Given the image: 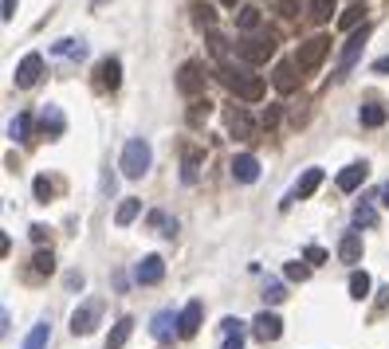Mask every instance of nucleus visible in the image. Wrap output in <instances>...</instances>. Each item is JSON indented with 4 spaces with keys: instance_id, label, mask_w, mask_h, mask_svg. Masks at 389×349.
<instances>
[{
    "instance_id": "5701e85b",
    "label": "nucleus",
    "mask_w": 389,
    "mask_h": 349,
    "mask_svg": "<svg viewBox=\"0 0 389 349\" xmlns=\"http://www.w3.org/2000/svg\"><path fill=\"white\" fill-rule=\"evenodd\" d=\"M386 118H389V110L381 106V102H365V106L358 110V122L370 126V130H374V126H386Z\"/></svg>"
},
{
    "instance_id": "c03bdc74",
    "label": "nucleus",
    "mask_w": 389,
    "mask_h": 349,
    "mask_svg": "<svg viewBox=\"0 0 389 349\" xmlns=\"http://www.w3.org/2000/svg\"><path fill=\"white\" fill-rule=\"evenodd\" d=\"M16 4H20V0H4V12H0V16H4V20H12V16H16Z\"/></svg>"
},
{
    "instance_id": "1a4fd4ad",
    "label": "nucleus",
    "mask_w": 389,
    "mask_h": 349,
    "mask_svg": "<svg viewBox=\"0 0 389 349\" xmlns=\"http://www.w3.org/2000/svg\"><path fill=\"white\" fill-rule=\"evenodd\" d=\"M224 122H228V133L232 138H240V142H252V133H255V122L252 114L244 106H228V114H224Z\"/></svg>"
},
{
    "instance_id": "09e8293b",
    "label": "nucleus",
    "mask_w": 389,
    "mask_h": 349,
    "mask_svg": "<svg viewBox=\"0 0 389 349\" xmlns=\"http://www.w3.org/2000/svg\"><path fill=\"white\" fill-rule=\"evenodd\" d=\"M354 4H362V0H354Z\"/></svg>"
},
{
    "instance_id": "20e7f679",
    "label": "nucleus",
    "mask_w": 389,
    "mask_h": 349,
    "mask_svg": "<svg viewBox=\"0 0 389 349\" xmlns=\"http://www.w3.org/2000/svg\"><path fill=\"white\" fill-rule=\"evenodd\" d=\"M208 83V67L201 59H185L181 71H177V91H181L185 98H197L201 91H205Z\"/></svg>"
},
{
    "instance_id": "6ab92c4d",
    "label": "nucleus",
    "mask_w": 389,
    "mask_h": 349,
    "mask_svg": "<svg viewBox=\"0 0 389 349\" xmlns=\"http://www.w3.org/2000/svg\"><path fill=\"white\" fill-rule=\"evenodd\" d=\"M365 173H370V169H365V161H354V165H346V169L338 173V189H342V193H354V189H362Z\"/></svg>"
},
{
    "instance_id": "f03ea898",
    "label": "nucleus",
    "mask_w": 389,
    "mask_h": 349,
    "mask_svg": "<svg viewBox=\"0 0 389 349\" xmlns=\"http://www.w3.org/2000/svg\"><path fill=\"white\" fill-rule=\"evenodd\" d=\"M150 161H154L150 142H146V138H130V142H126V149H122V177L138 181V177L150 169Z\"/></svg>"
},
{
    "instance_id": "a878e982",
    "label": "nucleus",
    "mask_w": 389,
    "mask_h": 349,
    "mask_svg": "<svg viewBox=\"0 0 389 349\" xmlns=\"http://www.w3.org/2000/svg\"><path fill=\"white\" fill-rule=\"evenodd\" d=\"M48 337H51V326H48V322H36V326H32V334L24 337V346H20V349H48Z\"/></svg>"
},
{
    "instance_id": "6e6552de",
    "label": "nucleus",
    "mask_w": 389,
    "mask_h": 349,
    "mask_svg": "<svg viewBox=\"0 0 389 349\" xmlns=\"http://www.w3.org/2000/svg\"><path fill=\"white\" fill-rule=\"evenodd\" d=\"M318 185H323V169H307L303 177H299V185H295L291 193H287V196H283V200H280V208H291L295 200H307V196L315 193Z\"/></svg>"
},
{
    "instance_id": "a19ab883",
    "label": "nucleus",
    "mask_w": 389,
    "mask_h": 349,
    "mask_svg": "<svg viewBox=\"0 0 389 349\" xmlns=\"http://www.w3.org/2000/svg\"><path fill=\"white\" fill-rule=\"evenodd\" d=\"M275 122H280V106H268L264 110V130H271Z\"/></svg>"
},
{
    "instance_id": "2f4dec72",
    "label": "nucleus",
    "mask_w": 389,
    "mask_h": 349,
    "mask_svg": "<svg viewBox=\"0 0 389 349\" xmlns=\"http://www.w3.org/2000/svg\"><path fill=\"white\" fill-rule=\"evenodd\" d=\"M28 130H32V114H16V118L8 122V138H16V142H24Z\"/></svg>"
},
{
    "instance_id": "dca6fc26",
    "label": "nucleus",
    "mask_w": 389,
    "mask_h": 349,
    "mask_svg": "<svg viewBox=\"0 0 389 349\" xmlns=\"http://www.w3.org/2000/svg\"><path fill=\"white\" fill-rule=\"evenodd\" d=\"M201 318H205V302L193 299L189 306L181 310V337H197V330H201Z\"/></svg>"
},
{
    "instance_id": "aec40b11",
    "label": "nucleus",
    "mask_w": 389,
    "mask_h": 349,
    "mask_svg": "<svg viewBox=\"0 0 389 349\" xmlns=\"http://www.w3.org/2000/svg\"><path fill=\"white\" fill-rule=\"evenodd\" d=\"M271 83H275V91H280V95H291L295 86H299V79H295V59L291 63H280V67H275V75H271Z\"/></svg>"
},
{
    "instance_id": "72a5a7b5",
    "label": "nucleus",
    "mask_w": 389,
    "mask_h": 349,
    "mask_svg": "<svg viewBox=\"0 0 389 349\" xmlns=\"http://www.w3.org/2000/svg\"><path fill=\"white\" fill-rule=\"evenodd\" d=\"M197 165H201V153H197V149H185V165H181V181L185 185L197 181Z\"/></svg>"
},
{
    "instance_id": "cd10ccee",
    "label": "nucleus",
    "mask_w": 389,
    "mask_h": 349,
    "mask_svg": "<svg viewBox=\"0 0 389 349\" xmlns=\"http://www.w3.org/2000/svg\"><path fill=\"white\" fill-rule=\"evenodd\" d=\"M193 24L197 28H208V32H212V24H217V12L208 8L205 0H193Z\"/></svg>"
},
{
    "instance_id": "bb28decb",
    "label": "nucleus",
    "mask_w": 389,
    "mask_h": 349,
    "mask_svg": "<svg viewBox=\"0 0 389 349\" xmlns=\"http://www.w3.org/2000/svg\"><path fill=\"white\" fill-rule=\"evenodd\" d=\"M236 28H240V32H248V36H252L255 28H260V8H255V4H244L240 12H236Z\"/></svg>"
},
{
    "instance_id": "c85d7f7f",
    "label": "nucleus",
    "mask_w": 389,
    "mask_h": 349,
    "mask_svg": "<svg viewBox=\"0 0 389 349\" xmlns=\"http://www.w3.org/2000/svg\"><path fill=\"white\" fill-rule=\"evenodd\" d=\"M370 287H374V283H370V275H365V271H354L350 275V299H370Z\"/></svg>"
},
{
    "instance_id": "ddd939ff",
    "label": "nucleus",
    "mask_w": 389,
    "mask_h": 349,
    "mask_svg": "<svg viewBox=\"0 0 389 349\" xmlns=\"http://www.w3.org/2000/svg\"><path fill=\"white\" fill-rule=\"evenodd\" d=\"M161 279H165V259H161V255H146V259L134 267V283H142V287H154Z\"/></svg>"
},
{
    "instance_id": "393cba45",
    "label": "nucleus",
    "mask_w": 389,
    "mask_h": 349,
    "mask_svg": "<svg viewBox=\"0 0 389 349\" xmlns=\"http://www.w3.org/2000/svg\"><path fill=\"white\" fill-rule=\"evenodd\" d=\"M51 55H63V59H83L87 44H83V39H60V44L51 48Z\"/></svg>"
},
{
    "instance_id": "9d476101",
    "label": "nucleus",
    "mask_w": 389,
    "mask_h": 349,
    "mask_svg": "<svg viewBox=\"0 0 389 349\" xmlns=\"http://www.w3.org/2000/svg\"><path fill=\"white\" fill-rule=\"evenodd\" d=\"M252 334L268 346V341H275V337L283 334V322H280V314H271V310H260L252 318Z\"/></svg>"
},
{
    "instance_id": "c9c22d12",
    "label": "nucleus",
    "mask_w": 389,
    "mask_h": 349,
    "mask_svg": "<svg viewBox=\"0 0 389 349\" xmlns=\"http://www.w3.org/2000/svg\"><path fill=\"white\" fill-rule=\"evenodd\" d=\"M334 12H338L334 0H311V16H315V20H330Z\"/></svg>"
},
{
    "instance_id": "39448f33",
    "label": "nucleus",
    "mask_w": 389,
    "mask_h": 349,
    "mask_svg": "<svg viewBox=\"0 0 389 349\" xmlns=\"http://www.w3.org/2000/svg\"><path fill=\"white\" fill-rule=\"evenodd\" d=\"M370 32H374V28H370V24H362V28H358V32H354L350 39H346V48H342V59H338V67H334V79H338V83L346 79V75H350V67H354V63L362 59V48H365V39H370Z\"/></svg>"
},
{
    "instance_id": "c756f323",
    "label": "nucleus",
    "mask_w": 389,
    "mask_h": 349,
    "mask_svg": "<svg viewBox=\"0 0 389 349\" xmlns=\"http://www.w3.org/2000/svg\"><path fill=\"white\" fill-rule=\"evenodd\" d=\"M354 224H358V228H374L377 224V208L370 205V200H362V205L354 208Z\"/></svg>"
},
{
    "instance_id": "37998d69",
    "label": "nucleus",
    "mask_w": 389,
    "mask_h": 349,
    "mask_svg": "<svg viewBox=\"0 0 389 349\" xmlns=\"http://www.w3.org/2000/svg\"><path fill=\"white\" fill-rule=\"evenodd\" d=\"M28 232H32V240H36V243H44V240H48V224H32Z\"/></svg>"
},
{
    "instance_id": "f8f14e48",
    "label": "nucleus",
    "mask_w": 389,
    "mask_h": 349,
    "mask_svg": "<svg viewBox=\"0 0 389 349\" xmlns=\"http://www.w3.org/2000/svg\"><path fill=\"white\" fill-rule=\"evenodd\" d=\"M39 75H44V55H36V51H32V55H24V59H20V67H16V86H20V91H28V86L39 83Z\"/></svg>"
},
{
    "instance_id": "4be33fe9",
    "label": "nucleus",
    "mask_w": 389,
    "mask_h": 349,
    "mask_svg": "<svg viewBox=\"0 0 389 349\" xmlns=\"http://www.w3.org/2000/svg\"><path fill=\"white\" fill-rule=\"evenodd\" d=\"M130 334H134V318H118V322H114V330H110V337H107V346H102V349H122L126 341H130Z\"/></svg>"
},
{
    "instance_id": "9b49d317",
    "label": "nucleus",
    "mask_w": 389,
    "mask_h": 349,
    "mask_svg": "<svg viewBox=\"0 0 389 349\" xmlns=\"http://www.w3.org/2000/svg\"><path fill=\"white\" fill-rule=\"evenodd\" d=\"M228 173H232V181L252 185L255 177H260V161H255V153H236L228 161Z\"/></svg>"
},
{
    "instance_id": "de8ad7c7",
    "label": "nucleus",
    "mask_w": 389,
    "mask_h": 349,
    "mask_svg": "<svg viewBox=\"0 0 389 349\" xmlns=\"http://www.w3.org/2000/svg\"><path fill=\"white\" fill-rule=\"evenodd\" d=\"M220 4H236V0H220Z\"/></svg>"
},
{
    "instance_id": "f257e3e1",
    "label": "nucleus",
    "mask_w": 389,
    "mask_h": 349,
    "mask_svg": "<svg viewBox=\"0 0 389 349\" xmlns=\"http://www.w3.org/2000/svg\"><path fill=\"white\" fill-rule=\"evenodd\" d=\"M220 83L228 86L236 98H244V102H260L264 98V79L260 75H252L244 63H232V59H220Z\"/></svg>"
},
{
    "instance_id": "7c9ffc66",
    "label": "nucleus",
    "mask_w": 389,
    "mask_h": 349,
    "mask_svg": "<svg viewBox=\"0 0 389 349\" xmlns=\"http://www.w3.org/2000/svg\"><path fill=\"white\" fill-rule=\"evenodd\" d=\"M32 271H36V275H51V271H55V255H51L48 247H39V252L32 255Z\"/></svg>"
},
{
    "instance_id": "423d86ee",
    "label": "nucleus",
    "mask_w": 389,
    "mask_h": 349,
    "mask_svg": "<svg viewBox=\"0 0 389 349\" xmlns=\"http://www.w3.org/2000/svg\"><path fill=\"white\" fill-rule=\"evenodd\" d=\"M327 51H330V39H327V36H311L307 44H299L295 67H299V71H315L318 63L327 59Z\"/></svg>"
},
{
    "instance_id": "4c0bfd02",
    "label": "nucleus",
    "mask_w": 389,
    "mask_h": 349,
    "mask_svg": "<svg viewBox=\"0 0 389 349\" xmlns=\"http://www.w3.org/2000/svg\"><path fill=\"white\" fill-rule=\"evenodd\" d=\"M32 189H36V200H44V205H48L51 193H55V185H51L48 177H36V185H32Z\"/></svg>"
},
{
    "instance_id": "e433bc0d",
    "label": "nucleus",
    "mask_w": 389,
    "mask_h": 349,
    "mask_svg": "<svg viewBox=\"0 0 389 349\" xmlns=\"http://www.w3.org/2000/svg\"><path fill=\"white\" fill-rule=\"evenodd\" d=\"M283 275L291 279V283H307V275H311V267L295 259V263H287V267H283Z\"/></svg>"
},
{
    "instance_id": "49530a36",
    "label": "nucleus",
    "mask_w": 389,
    "mask_h": 349,
    "mask_svg": "<svg viewBox=\"0 0 389 349\" xmlns=\"http://www.w3.org/2000/svg\"><path fill=\"white\" fill-rule=\"evenodd\" d=\"M377 200H381V205H386V208H389V181H386V185H381V193H377Z\"/></svg>"
},
{
    "instance_id": "4468645a",
    "label": "nucleus",
    "mask_w": 389,
    "mask_h": 349,
    "mask_svg": "<svg viewBox=\"0 0 389 349\" xmlns=\"http://www.w3.org/2000/svg\"><path fill=\"white\" fill-rule=\"evenodd\" d=\"M150 334L158 337V341H170L173 334H181V314L158 310V314H154V326H150Z\"/></svg>"
},
{
    "instance_id": "a18cd8bd",
    "label": "nucleus",
    "mask_w": 389,
    "mask_h": 349,
    "mask_svg": "<svg viewBox=\"0 0 389 349\" xmlns=\"http://www.w3.org/2000/svg\"><path fill=\"white\" fill-rule=\"evenodd\" d=\"M374 71H377V75H386V71H389V55H386V59H377V63H374Z\"/></svg>"
},
{
    "instance_id": "58836bf2",
    "label": "nucleus",
    "mask_w": 389,
    "mask_h": 349,
    "mask_svg": "<svg viewBox=\"0 0 389 349\" xmlns=\"http://www.w3.org/2000/svg\"><path fill=\"white\" fill-rule=\"evenodd\" d=\"M283 299H287L283 283H268V287H264V302H271V306H275V302H283Z\"/></svg>"
},
{
    "instance_id": "b1692460",
    "label": "nucleus",
    "mask_w": 389,
    "mask_h": 349,
    "mask_svg": "<svg viewBox=\"0 0 389 349\" xmlns=\"http://www.w3.org/2000/svg\"><path fill=\"white\" fill-rule=\"evenodd\" d=\"M138 212H142V200H138V196H126V200L118 205V212H114V224L126 228V224H134L138 220Z\"/></svg>"
},
{
    "instance_id": "412c9836",
    "label": "nucleus",
    "mask_w": 389,
    "mask_h": 349,
    "mask_svg": "<svg viewBox=\"0 0 389 349\" xmlns=\"http://www.w3.org/2000/svg\"><path fill=\"white\" fill-rule=\"evenodd\" d=\"M220 330H224V346L220 349H244V322L240 318H224Z\"/></svg>"
},
{
    "instance_id": "7ed1b4c3",
    "label": "nucleus",
    "mask_w": 389,
    "mask_h": 349,
    "mask_svg": "<svg viewBox=\"0 0 389 349\" xmlns=\"http://www.w3.org/2000/svg\"><path fill=\"white\" fill-rule=\"evenodd\" d=\"M236 51H240L244 63H268L275 55V36L271 32H252V36H244L236 44Z\"/></svg>"
},
{
    "instance_id": "473e14b6",
    "label": "nucleus",
    "mask_w": 389,
    "mask_h": 349,
    "mask_svg": "<svg viewBox=\"0 0 389 349\" xmlns=\"http://www.w3.org/2000/svg\"><path fill=\"white\" fill-rule=\"evenodd\" d=\"M362 4H350V8H346V12L338 16V28H346V32H358V24H362Z\"/></svg>"
},
{
    "instance_id": "0eeeda50",
    "label": "nucleus",
    "mask_w": 389,
    "mask_h": 349,
    "mask_svg": "<svg viewBox=\"0 0 389 349\" xmlns=\"http://www.w3.org/2000/svg\"><path fill=\"white\" fill-rule=\"evenodd\" d=\"M98 314H102V302H98V299L83 302V306L71 314V334H75V337H87V334H91V330L98 326Z\"/></svg>"
},
{
    "instance_id": "f704fd0d",
    "label": "nucleus",
    "mask_w": 389,
    "mask_h": 349,
    "mask_svg": "<svg viewBox=\"0 0 389 349\" xmlns=\"http://www.w3.org/2000/svg\"><path fill=\"white\" fill-rule=\"evenodd\" d=\"M208 110H212V102H208V98H197L193 110H189V126H201V122L208 118Z\"/></svg>"
},
{
    "instance_id": "f3484780",
    "label": "nucleus",
    "mask_w": 389,
    "mask_h": 349,
    "mask_svg": "<svg viewBox=\"0 0 389 349\" xmlns=\"http://www.w3.org/2000/svg\"><path fill=\"white\" fill-rule=\"evenodd\" d=\"M118 83H122V63L114 55H107V59L98 63V86L102 91H118Z\"/></svg>"
},
{
    "instance_id": "79ce46f5",
    "label": "nucleus",
    "mask_w": 389,
    "mask_h": 349,
    "mask_svg": "<svg viewBox=\"0 0 389 349\" xmlns=\"http://www.w3.org/2000/svg\"><path fill=\"white\" fill-rule=\"evenodd\" d=\"M280 12L283 16H299V0H280Z\"/></svg>"
},
{
    "instance_id": "ea45409f",
    "label": "nucleus",
    "mask_w": 389,
    "mask_h": 349,
    "mask_svg": "<svg viewBox=\"0 0 389 349\" xmlns=\"http://www.w3.org/2000/svg\"><path fill=\"white\" fill-rule=\"evenodd\" d=\"M303 259H307V263H327V252H323L318 243H311V247L303 252Z\"/></svg>"
},
{
    "instance_id": "a211bd4d",
    "label": "nucleus",
    "mask_w": 389,
    "mask_h": 349,
    "mask_svg": "<svg viewBox=\"0 0 389 349\" xmlns=\"http://www.w3.org/2000/svg\"><path fill=\"white\" fill-rule=\"evenodd\" d=\"M338 259L342 263H362V236H358V232H346V236H342L338 240Z\"/></svg>"
},
{
    "instance_id": "2eb2a0df",
    "label": "nucleus",
    "mask_w": 389,
    "mask_h": 349,
    "mask_svg": "<svg viewBox=\"0 0 389 349\" xmlns=\"http://www.w3.org/2000/svg\"><path fill=\"white\" fill-rule=\"evenodd\" d=\"M63 130H67V118H63V110L48 102V106L39 110V133H48V138H60Z\"/></svg>"
}]
</instances>
